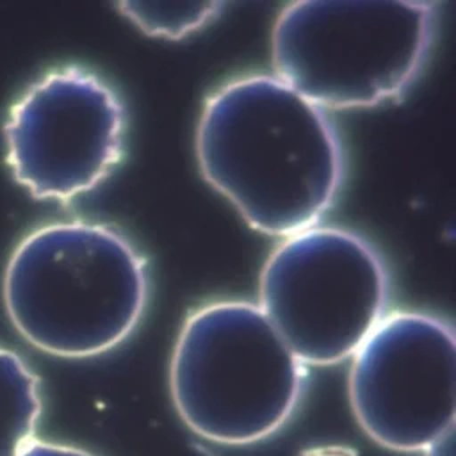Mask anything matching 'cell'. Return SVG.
Returning a JSON list of instances; mask_svg holds the SVG:
<instances>
[{"instance_id": "8fae6325", "label": "cell", "mask_w": 456, "mask_h": 456, "mask_svg": "<svg viewBox=\"0 0 456 456\" xmlns=\"http://www.w3.org/2000/svg\"><path fill=\"white\" fill-rule=\"evenodd\" d=\"M454 431H449L442 438H438L435 444H431L426 449V456H454V444H452Z\"/></svg>"}, {"instance_id": "5b68a950", "label": "cell", "mask_w": 456, "mask_h": 456, "mask_svg": "<svg viewBox=\"0 0 456 456\" xmlns=\"http://www.w3.org/2000/svg\"><path fill=\"white\" fill-rule=\"evenodd\" d=\"M387 301L381 256L346 228L315 224L285 237L260 273L258 308L303 365L353 356Z\"/></svg>"}, {"instance_id": "8992f818", "label": "cell", "mask_w": 456, "mask_h": 456, "mask_svg": "<svg viewBox=\"0 0 456 456\" xmlns=\"http://www.w3.org/2000/svg\"><path fill=\"white\" fill-rule=\"evenodd\" d=\"M349 401L379 445L415 452L454 431L456 340L431 314H387L353 354Z\"/></svg>"}, {"instance_id": "52a82bcc", "label": "cell", "mask_w": 456, "mask_h": 456, "mask_svg": "<svg viewBox=\"0 0 456 456\" xmlns=\"http://www.w3.org/2000/svg\"><path fill=\"white\" fill-rule=\"evenodd\" d=\"M123 132L121 100L102 78L77 66L57 68L11 107L7 162L32 196L68 201L112 171Z\"/></svg>"}, {"instance_id": "6da1fadb", "label": "cell", "mask_w": 456, "mask_h": 456, "mask_svg": "<svg viewBox=\"0 0 456 456\" xmlns=\"http://www.w3.org/2000/svg\"><path fill=\"white\" fill-rule=\"evenodd\" d=\"M196 155L253 230L283 239L319 223L344 176L330 118L274 75L235 78L207 100Z\"/></svg>"}, {"instance_id": "9c48e42d", "label": "cell", "mask_w": 456, "mask_h": 456, "mask_svg": "<svg viewBox=\"0 0 456 456\" xmlns=\"http://www.w3.org/2000/svg\"><path fill=\"white\" fill-rule=\"evenodd\" d=\"M221 2H121L118 9L144 34L164 39H182L212 21Z\"/></svg>"}, {"instance_id": "7a4b0ae2", "label": "cell", "mask_w": 456, "mask_h": 456, "mask_svg": "<svg viewBox=\"0 0 456 456\" xmlns=\"http://www.w3.org/2000/svg\"><path fill=\"white\" fill-rule=\"evenodd\" d=\"M148 297L146 265L114 228L48 223L25 235L4 273V303L16 331L64 358L102 354L137 326Z\"/></svg>"}, {"instance_id": "ba28073f", "label": "cell", "mask_w": 456, "mask_h": 456, "mask_svg": "<svg viewBox=\"0 0 456 456\" xmlns=\"http://www.w3.org/2000/svg\"><path fill=\"white\" fill-rule=\"evenodd\" d=\"M41 408L34 370L16 351L0 347V456H18L36 438Z\"/></svg>"}, {"instance_id": "277c9868", "label": "cell", "mask_w": 456, "mask_h": 456, "mask_svg": "<svg viewBox=\"0 0 456 456\" xmlns=\"http://www.w3.org/2000/svg\"><path fill=\"white\" fill-rule=\"evenodd\" d=\"M433 27L431 2H294L273 27L274 77L322 110L374 107L411 86Z\"/></svg>"}, {"instance_id": "3957f363", "label": "cell", "mask_w": 456, "mask_h": 456, "mask_svg": "<svg viewBox=\"0 0 456 456\" xmlns=\"http://www.w3.org/2000/svg\"><path fill=\"white\" fill-rule=\"evenodd\" d=\"M169 387L180 419L216 444L246 445L280 429L303 388V363L249 301H216L183 322Z\"/></svg>"}, {"instance_id": "30bf717a", "label": "cell", "mask_w": 456, "mask_h": 456, "mask_svg": "<svg viewBox=\"0 0 456 456\" xmlns=\"http://www.w3.org/2000/svg\"><path fill=\"white\" fill-rule=\"evenodd\" d=\"M18 456H94V454L75 445L34 438L18 452Z\"/></svg>"}]
</instances>
